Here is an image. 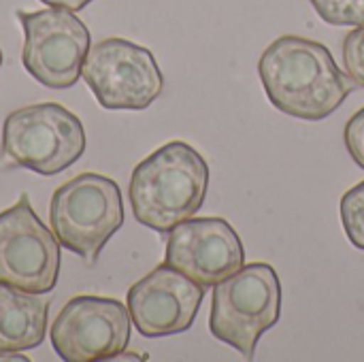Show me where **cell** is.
Here are the masks:
<instances>
[{
	"mask_svg": "<svg viewBox=\"0 0 364 362\" xmlns=\"http://www.w3.org/2000/svg\"><path fill=\"white\" fill-rule=\"evenodd\" d=\"M0 66H2V51H0Z\"/></svg>",
	"mask_w": 364,
	"mask_h": 362,
	"instance_id": "20",
	"label": "cell"
},
{
	"mask_svg": "<svg viewBox=\"0 0 364 362\" xmlns=\"http://www.w3.org/2000/svg\"><path fill=\"white\" fill-rule=\"evenodd\" d=\"M49 299L0 284V350L26 352L47 335Z\"/></svg>",
	"mask_w": 364,
	"mask_h": 362,
	"instance_id": "12",
	"label": "cell"
},
{
	"mask_svg": "<svg viewBox=\"0 0 364 362\" xmlns=\"http://www.w3.org/2000/svg\"><path fill=\"white\" fill-rule=\"evenodd\" d=\"M47 6H58V9H68V11H81L83 6H87L92 0H41Z\"/></svg>",
	"mask_w": 364,
	"mask_h": 362,
	"instance_id": "17",
	"label": "cell"
},
{
	"mask_svg": "<svg viewBox=\"0 0 364 362\" xmlns=\"http://www.w3.org/2000/svg\"><path fill=\"white\" fill-rule=\"evenodd\" d=\"M147 356H136V354H124V352H119L117 356H115V361H145Z\"/></svg>",
	"mask_w": 364,
	"mask_h": 362,
	"instance_id": "19",
	"label": "cell"
},
{
	"mask_svg": "<svg viewBox=\"0 0 364 362\" xmlns=\"http://www.w3.org/2000/svg\"><path fill=\"white\" fill-rule=\"evenodd\" d=\"M343 64L356 85L364 87V23L343 38Z\"/></svg>",
	"mask_w": 364,
	"mask_h": 362,
	"instance_id": "15",
	"label": "cell"
},
{
	"mask_svg": "<svg viewBox=\"0 0 364 362\" xmlns=\"http://www.w3.org/2000/svg\"><path fill=\"white\" fill-rule=\"evenodd\" d=\"M203 299L205 286L164 262L139 280L126 301L136 331L156 339L186 333L194 324Z\"/></svg>",
	"mask_w": 364,
	"mask_h": 362,
	"instance_id": "11",
	"label": "cell"
},
{
	"mask_svg": "<svg viewBox=\"0 0 364 362\" xmlns=\"http://www.w3.org/2000/svg\"><path fill=\"white\" fill-rule=\"evenodd\" d=\"M85 151L83 122L58 102L17 109L2 124V154L38 175H58Z\"/></svg>",
	"mask_w": 364,
	"mask_h": 362,
	"instance_id": "5",
	"label": "cell"
},
{
	"mask_svg": "<svg viewBox=\"0 0 364 362\" xmlns=\"http://www.w3.org/2000/svg\"><path fill=\"white\" fill-rule=\"evenodd\" d=\"M343 139H346V147H348L352 160L360 169H364V107L360 111H356L350 117V122L346 124Z\"/></svg>",
	"mask_w": 364,
	"mask_h": 362,
	"instance_id": "16",
	"label": "cell"
},
{
	"mask_svg": "<svg viewBox=\"0 0 364 362\" xmlns=\"http://www.w3.org/2000/svg\"><path fill=\"white\" fill-rule=\"evenodd\" d=\"M81 77L98 105L111 111H143L164 90V77L154 53L117 36L90 47Z\"/></svg>",
	"mask_w": 364,
	"mask_h": 362,
	"instance_id": "6",
	"label": "cell"
},
{
	"mask_svg": "<svg viewBox=\"0 0 364 362\" xmlns=\"http://www.w3.org/2000/svg\"><path fill=\"white\" fill-rule=\"evenodd\" d=\"M267 98L290 117L318 122L333 115L356 90L326 45L305 36H279L258 60Z\"/></svg>",
	"mask_w": 364,
	"mask_h": 362,
	"instance_id": "1",
	"label": "cell"
},
{
	"mask_svg": "<svg viewBox=\"0 0 364 362\" xmlns=\"http://www.w3.org/2000/svg\"><path fill=\"white\" fill-rule=\"evenodd\" d=\"M341 224L356 250L364 252V181L348 190L341 198Z\"/></svg>",
	"mask_w": 364,
	"mask_h": 362,
	"instance_id": "13",
	"label": "cell"
},
{
	"mask_svg": "<svg viewBox=\"0 0 364 362\" xmlns=\"http://www.w3.org/2000/svg\"><path fill=\"white\" fill-rule=\"evenodd\" d=\"M0 361L28 362V358H26V356H21V354H15V352H11V350H0Z\"/></svg>",
	"mask_w": 364,
	"mask_h": 362,
	"instance_id": "18",
	"label": "cell"
},
{
	"mask_svg": "<svg viewBox=\"0 0 364 362\" xmlns=\"http://www.w3.org/2000/svg\"><path fill=\"white\" fill-rule=\"evenodd\" d=\"M209 164L188 143L171 141L147 156L130 177V205L139 224L168 235L194 218L209 190Z\"/></svg>",
	"mask_w": 364,
	"mask_h": 362,
	"instance_id": "2",
	"label": "cell"
},
{
	"mask_svg": "<svg viewBox=\"0 0 364 362\" xmlns=\"http://www.w3.org/2000/svg\"><path fill=\"white\" fill-rule=\"evenodd\" d=\"M164 262L211 288L245 265V250L226 220L190 218L168 233Z\"/></svg>",
	"mask_w": 364,
	"mask_h": 362,
	"instance_id": "10",
	"label": "cell"
},
{
	"mask_svg": "<svg viewBox=\"0 0 364 362\" xmlns=\"http://www.w3.org/2000/svg\"><path fill=\"white\" fill-rule=\"evenodd\" d=\"M130 312L109 297H75L51 324L53 352L66 362L115 358L130 341Z\"/></svg>",
	"mask_w": 364,
	"mask_h": 362,
	"instance_id": "9",
	"label": "cell"
},
{
	"mask_svg": "<svg viewBox=\"0 0 364 362\" xmlns=\"http://www.w3.org/2000/svg\"><path fill=\"white\" fill-rule=\"evenodd\" d=\"M316 13L331 26H363L364 0H309Z\"/></svg>",
	"mask_w": 364,
	"mask_h": 362,
	"instance_id": "14",
	"label": "cell"
},
{
	"mask_svg": "<svg viewBox=\"0 0 364 362\" xmlns=\"http://www.w3.org/2000/svg\"><path fill=\"white\" fill-rule=\"evenodd\" d=\"M49 222L62 247L94 265L124 224L122 190L111 177L81 173L53 192Z\"/></svg>",
	"mask_w": 364,
	"mask_h": 362,
	"instance_id": "4",
	"label": "cell"
},
{
	"mask_svg": "<svg viewBox=\"0 0 364 362\" xmlns=\"http://www.w3.org/2000/svg\"><path fill=\"white\" fill-rule=\"evenodd\" d=\"M23 28V68L51 90L73 87L90 51L87 26L68 9L17 11Z\"/></svg>",
	"mask_w": 364,
	"mask_h": 362,
	"instance_id": "7",
	"label": "cell"
},
{
	"mask_svg": "<svg viewBox=\"0 0 364 362\" xmlns=\"http://www.w3.org/2000/svg\"><path fill=\"white\" fill-rule=\"evenodd\" d=\"M60 275V241L41 222L28 194L0 213V284L51 292Z\"/></svg>",
	"mask_w": 364,
	"mask_h": 362,
	"instance_id": "8",
	"label": "cell"
},
{
	"mask_svg": "<svg viewBox=\"0 0 364 362\" xmlns=\"http://www.w3.org/2000/svg\"><path fill=\"white\" fill-rule=\"evenodd\" d=\"M282 318V282L269 262L243 265L213 286L209 331L218 341L254 361L260 337Z\"/></svg>",
	"mask_w": 364,
	"mask_h": 362,
	"instance_id": "3",
	"label": "cell"
}]
</instances>
